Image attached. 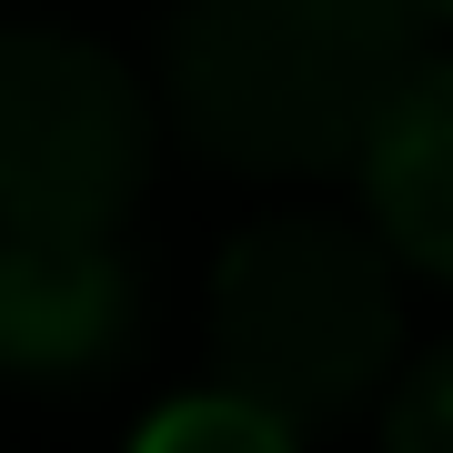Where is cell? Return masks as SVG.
<instances>
[{
    "label": "cell",
    "mask_w": 453,
    "mask_h": 453,
    "mask_svg": "<svg viewBox=\"0 0 453 453\" xmlns=\"http://www.w3.org/2000/svg\"><path fill=\"white\" fill-rule=\"evenodd\" d=\"M434 0H181L162 41L172 121L222 172H353L423 71Z\"/></svg>",
    "instance_id": "obj_1"
},
{
    "label": "cell",
    "mask_w": 453,
    "mask_h": 453,
    "mask_svg": "<svg viewBox=\"0 0 453 453\" xmlns=\"http://www.w3.org/2000/svg\"><path fill=\"white\" fill-rule=\"evenodd\" d=\"M393 342H403V292L383 232H353L333 211L252 222L211 273V363L292 434L342 423L393 372Z\"/></svg>",
    "instance_id": "obj_2"
},
{
    "label": "cell",
    "mask_w": 453,
    "mask_h": 453,
    "mask_svg": "<svg viewBox=\"0 0 453 453\" xmlns=\"http://www.w3.org/2000/svg\"><path fill=\"white\" fill-rule=\"evenodd\" d=\"M151 181V101L71 31H0V222L121 232Z\"/></svg>",
    "instance_id": "obj_3"
},
{
    "label": "cell",
    "mask_w": 453,
    "mask_h": 453,
    "mask_svg": "<svg viewBox=\"0 0 453 453\" xmlns=\"http://www.w3.org/2000/svg\"><path fill=\"white\" fill-rule=\"evenodd\" d=\"M131 342V273L111 232L0 222V372L71 383Z\"/></svg>",
    "instance_id": "obj_4"
},
{
    "label": "cell",
    "mask_w": 453,
    "mask_h": 453,
    "mask_svg": "<svg viewBox=\"0 0 453 453\" xmlns=\"http://www.w3.org/2000/svg\"><path fill=\"white\" fill-rule=\"evenodd\" d=\"M363 202L403 262L453 282V61H423L363 142Z\"/></svg>",
    "instance_id": "obj_5"
},
{
    "label": "cell",
    "mask_w": 453,
    "mask_h": 453,
    "mask_svg": "<svg viewBox=\"0 0 453 453\" xmlns=\"http://www.w3.org/2000/svg\"><path fill=\"white\" fill-rule=\"evenodd\" d=\"M142 443H151V453H181V443H202V453H282L292 423H282L273 403H252L242 383H211V393H192V403L151 413Z\"/></svg>",
    "instance_id": "obj_6"
},
{
    "label": "cell",
    "mask_w": 453,
    "mask_h": 453,
    "mask_svg": "<svg viewBox=\"0 0 453 453\" xmlns=\"http://www.w3.org/2000/svg\"><path fill=\"white\" fill-rule=\"evenodd\" d=\"M383 434L403 443V453H453V342H443L434 363H413V372H403V393H393Z\"/></svg>",
    "instance_id": "obj_7"
},
{
    "label": "cell",
    "mask_w": 453,
    "mask_h": 453,
    "mask_svg": "<svg viewBox=\"0 0 453 453\" xmlns=\"http://www.w3.org/2000/svg\"><path fill=\"white\" fill-rule=\"evenodd\" d=\"M434 11H443V20H453V0H434Z\"/></svg>",
    "instance_id": "obj_8"
}]
</instances>
